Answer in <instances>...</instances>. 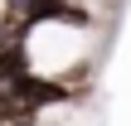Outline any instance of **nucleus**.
<instances>
[{"label":"nucleus","instance_id":"nucleus-1","mask_svg":"<svg viewBox=\"0 0 131 126\" xmlns=\"http://www.w3.org/2000/svg\"><path fill=\"white\" fill-rule=\"evenodd\" d=\"M24 73H34V53H29V44H19V49H0V87L19 83Z\"/></svg>","mask_w":131,"mask_h":126}]
</instances>
